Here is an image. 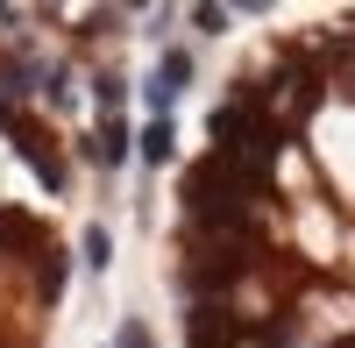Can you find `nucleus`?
Returning <instances> with one entry per match:
<instances>
[{
    "instance_id": "1",
    "label": "nucleus",
    "mask_w": 355,
    "mask_h": 348,
    "mask_svg": "<svg viewBox=\"0 0 355 348\" xmlns=\"http://www.w3.org/2000/svg\"><path fill=\"white\" fill-rule=\"evenodd\" d=\"M185 78H192V57H185V50H164V64H157V78H150V100L171 107L178 93H185Z\"/></svg>"
},
{
    "instance_id": "2",
    "label": "nucleus",
    "mask_w": 355,
    "mask_h": 348,
    "mask_svg": "<svg viewBox=\"0 0 355 348\" xmlns=\"http://www.w3.org/2000/svg\"><path fill=\"white\" fill-rule=\"evenodd\" d=\"M142 150H150V157L164 164V157H171V121H150V135H142Z\"/></svg>"
},
{
    "instance_id": "3",
    "label": "nucleus",
    "mask_w": 355,
    "mask_h": 348,
    "mask_svg": "<svg viewBox=\"0 0 355 348\" xmlns=\"http://www.w3.org/2000/svg\"><path fill=\"white\" fill-rule=\"evenodd\" d=\"M114 348H150V334H142V320H128V327H121V341H114Z\"/></svg>"
}]
</instances>
